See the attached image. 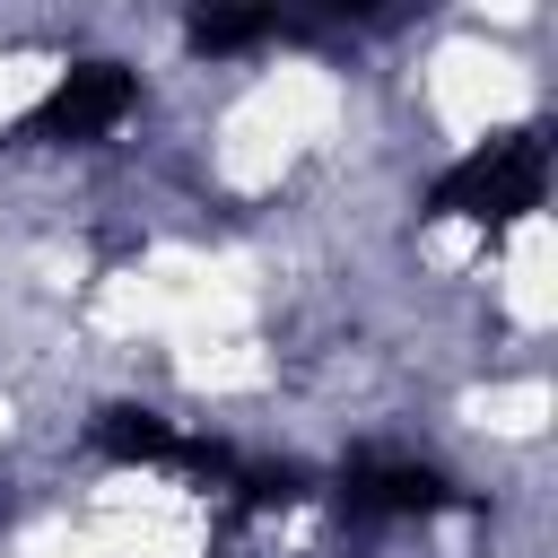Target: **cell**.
Listing matches in <instances>:
<instances>
[{
	"instance_id": "1",
	"label": "cell",
	"mask_w": 558,
	"mask_h": 558,
	"mask_svg": "<svg viewBox=\"0 0 558 558\" xmlns=\"http://www.w3.org/2000/svg\"><path fill=\"white\" fill-rule=\"evenodd\" d=\"M541 192H549V140L541 131H497L488 148H471L462 166L436 174L427 209L471 218V227H514L523 209H541Z\"/></svg>"
},
{
	"instance_id": "2",
	"label": "cell",
	"mask_w": 558,
	"mask_h": 558,
	"mask_svg": "<svg viewBox=\"0 0 558 558\" xmlns=\"http://www.w3.org/2000/svg\"><path fill=\"white\" fill-rule=\"evenodd\" d=\"M131 105H140V78H131L122 61H78V70L17 122V140H105Z\"/></svg>"
},
{
	"instance_id": "3",
	"label": "cell",
	"mask_w": 558,
	"mask_h": 558,
	"mask_svg": "<svg viewBox=\"0 0 558 558\" xmlns=\"http://www.w3.org/2000/svg\"><path fill=\"white\" fill-rule=\"evenodd\" d=\"M340 506H349L357 523H401V514L453 506V488H445V471H427V462H349Z\"/></svg>"
},
{
	"instance_id": "4",
	"label": "cell",
	"mask_w": 558,
	"mask_h": 558,
	"mask_svg": "<svg viewBox=\"0 0 558 558\" xmlns=\"http://www.w3.org/2000/svg\"><path fill=\"white\" fill-rule=\"evenodd\" d=\"M270 26H279L270 9H201V17H192V44H201V52H244V44H262Z\"/></svg>"
}]
</instances>
